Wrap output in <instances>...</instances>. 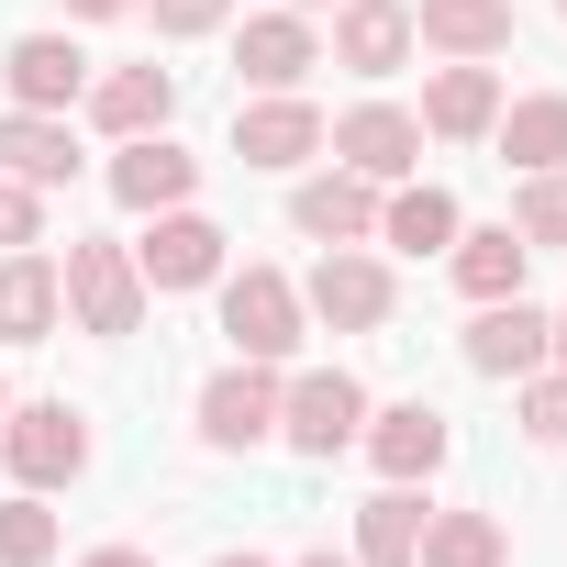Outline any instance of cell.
Segmentation results:
<instances>
[{"instance_id": "6da1fadb", "label": "cell", "mask_w": 567, "mask_h": 567, "mask_svg": "<svg viewBox=\"0 0 567 567\" xmlns=\"http://www.w3.org/2000/svg\"><path fill=\"white\" fill-rule=\"evenodd\" d=\"M368 379L357 368H278V445L290 456H312V467H334L357 434H368Z\"/></svg>"}, {"instance_id": "7a4b0ae2", "label": "cell", "mask_w": 567, "mask_h": 567, "mask_svg": "<svg viewBox=\"0 0 567 567\" xmlns=\"http://www.w3.org/2000/svg\"><path fill=\"white\" fill-rule=\"evenodd\" d=\"M212 290H223V346L234 357H256V368H290L301 357L312 312H301V278L290 267H223Z\"/></svg>"}, {"instance_id": "3957f363", "label": "cell", "mask_w": 567, "mask_h": 567, "mask_svg": "<svg viewBox=\"0 0 567 567\" xmlns=\"http://www.w3.org/2000/svg\"><path fill=\"white\" fill-rule=\"evenodd\" d=\"M56 290H68V323H79V334H101V346L145 334V278H134V245L79 234V245L56 256Z\"/></svg>"}, {"instance_id": "277c9868", "label": "cell", "mask_w": 567, "mask_h": 567, "mask_svg": "<svg viewBox=\"0 0 567 567\" xmlns=\"http://www.w3.org/2000/svg\"><path fill=\"white\" fill-rule=\"evenodd\" d=\"M0 467H12V489H79L90 478V412L79 401H12L0 412Z\"/></svg>"}, {"instance_id": "5b68a950", "label": "cell", "mask_w": 567, "mask_h": 567, "mask_svg": "<svg viewBox=\"0 0 567 567\" xmlns=\"http://www.w3.org/2000/svg\"><path fill=\"white\" fill-rule=\"evenodd\" d=\"M223 267H234V234H223L200 200H178V212H145V234H134V278H145V301L212 290Z\"/></svg>"}, {"instance_id": "8992f818", "label": "cell", "mask_w": 567, "mask_h": 567, "mask_svg": "<svg viewBox=\"0 0 567 567\" xmlns=\"http://www.w3.org/2000/svg\"><path fill=\"white\" fill-rule=\"evenodd\" d=\"M301 312H312L323 334H379V323L401 312V278H390L379 245H323L312 278H301Z\"/></svg>"}, {"instance_id": "52a82bcc", "label": "cell", "mask_w": 567, "mask_h": 567, "mask_svg": "<svg viewBox=\"0 0 567 567\" xmlns=\"http://www.w3.org/2000/svg\"><path fill=\"white\" fill-rule=\"evenodd\" d=\"M189 423H200L212 456H256V445H278V368L223 357V368L189 390Z\"/></svg>"}, {"instance_id": "ba28073f", "label": "cell", "mask_w": 567, "mask_h": 567, "mask_svg": "<svg viewBox=\"0 0 567 567\" xmlns=\"http://www.w3.org/2000/svg\"><path fill=\"white\" fill-rule=\"evenodd\" d=\"M323 156L357 167L368 189H401V178H423V112H401V101H357V112L323 123Z\"/></svg>"}, {"instance_id": "9c48e42d", "label": "cell", "mask_w": 567, "mask_h": 567, "mask_svg": "<svg viewBox=\"0 0 567 567\" xmlns=\"http://www.w3.org/2000/svg\"><path fill=\"white\" fill-rule=\"evenodd\" d=\"M234 156L267 167V178H301V167L323 156V112H312V90H245V101H234Z\"/></svg>"}, {"instance_id": "30bf717a", "label": "cell", "mask_w": 567, "mask_h": 567, "mask_svg": "<svg viewBox=\"0 0 567 567\" xmlns=\"http://www.w3.org/2000/svg\"><path fill=\"white\" fill-rule=\"evenodd\" d=\"M368 467L390 478V489H423V478H445V456H456V423L434 412V401H390V412H368Z\"/></svg>"}, {"instance_id": "8fae6325", "label": "cell", "mask_w": 567, "mask_h": 567, "mask_svg": "<svg viewBox=\"0 0 567 567\" xmlns=\"http://www.w3.org/2000/svg\"><path fill=\"white\" fill-rule=\"evenodd\" d=\"M312 68H323V34H312V12H290V0L245 12V34H234V79H245V90H301Z\"/></svg>"}, {"instance_id": "7c38bea8", "label": "cell", "mask_w": 567, "mask_h": 567, "mask_svg": "<svg viewBox=\"0 0 567 567\" xmlns=\"http://www.w3.org/2000/svg\"><path fill=\"white\" fill-rule=\"evenodd\" d=\"M112 145H134V134H167L178 123V68H156V56H134V68H90V101H79Z\"/></svg>"}, {"instance_id": "4fadbf2b", "label": "cell", "mask_w": 567, "mask_h": 567, "mask_svg": "<svg viewBox=\"0 0 567 567\" xmlns=\"http://www.w3.org/2000/svg\"><path fill=\"white\" fill-rule=\"evenodd\" d=\"M501 68H478V56H445V68H423V145H489V123H501Z\"/></svg>"}, {"instance_id": "5bb4252c", "label": "cell", "mask_w": 567, "mask_h": 567, "mask_svg": "<svg viewBox=\"0 0 567 567\" xmlns=\"http://www.w3.org/2000/svg\"><path fill=\"white\" fill-rule=\"evenodd\" d=\"M290 234L301 245H379V189L323 156L312 178H290Z\"/></svg>"}, {"instance_id": "9a60e30c", "label": "cell", "mask_w": 567, "mask_h": 567, "mask_svg": "<svg viewBox=\"0 0 567 567\" xmlns=\"http://www.w3.org/2000/svg\"><path fill=\"white\" fill-rule=\"evenodd\" d=\"M0 90H12V112H79L90 101L79 34H12V45H0Z\"/></svg>"}, {"instance_id": "2e32d148", "label": "cell", "mask_w": 567, "mask_h": 567, "mask_svg": "<svg viewBox=\"0 0 567 567\" xmlns=\"http://www.w3.org/2000/svg\"><path fill=\"white\" fill-rule=\"evenodd\" d=\"M112 200L145 223V212H178V200H200V156L178 145V134H134V145H112Z\"/></svg>"}, {"instance_id": "e0dca14e", "label": "cell", "mask_w": 567, "mask_h": 567, "mask_svg": "<svg viewBox=\"0 0 567 567\" xmlns=\"http://www.w3.org/2000/svg\"><path fill=\"white\" fill-rule=\"evenodd\" d=\"M346 79H401L412 68V0H334V45Z\"/></svg>"}, {"instance_id": "ac0fdd59", "label": "cell", "mask_w": 567, "mask_h": 567, "mask_svg": "<svg viewBox=\"0 0 567 567\" xmlns=\"http://www.w3.org/2000/svg\"><path fill=\"white\" fill-rule=\"evenodd\" d=\"M456 357H467L478 379H534V368H545V312H534V301H478L467 334H456Z\"/></svg>"}, {"instance_id": "d6986e66", "label": "cell", "mask_w": 567, "mask_h": 567, "mask_svg": "<svg viewBox=\"0 0 567 567\" xmlns=\"http://www.w3.org/2000/svg\"><path fill=\"white\" fill-rule=\"evenodd\" d=\"M445 278L467 290V312H478V301H523V278H534V245H523L512 223H467V234L445 245Z\"/></svg>"}, {"instance_id": "ffe728a7", "label": "cell", "mask_w": 567, "mask_h": 567, "mask_svg": "<svg viewBox=\"0 0 567 567\" xmlns=\"http://www.w3.org/2000/svg\"><path fill=\"white\" fill-rule=\"evenodd\" d=\"M56 323H68L56 256H45V245H12V256H0V346H45Z\"/></svg>"}, {"instance_id": "44dd1931", "label": "cell", "mask_w": 567, "mask_h": 567, "mask_svg": "<svg viewBox=\"0 0 567 567\" xmlns=\"http://www.w3.org/2000/svg\"><path fill=\"white\" fill-rule=\"evenodd\" d=\"M456 234H467V212H456L445 178H401V189H379V245H390V256H445Z\"/></svg>"}, {"instance_id": "7402d4cb", "label": "cell", "mask_w": 567, "mask_h": 567, "mask_svg": "<svg viewBox=\"0 0 567 567\" xmlns=\"http://www.w3.org/2000/svg\"><path fill=\"white\" fill-rule=\"evenodd\" d=\"M0 178L68 189V178H79V134H68V112H0Z\"/></svg>"}, {"instance_id": "603a6c76", "label": "cell", "mask_w": 567, "mask_h": 567, "mask_svg": "<svg viewBox=\"0 0 567 567\" xmlns=\"http://www.w3.org/2000/svg\"><path fill=\"white\" fill-rule=\"evenodd\" d=\"M489 145H501V167H512V178H534V167H567V90H523V101H501Z\"/></svg>"}, {"instance_id": "cb8c5ba5", "label": "cell", "mask_w": 567, "mask_h": 567, "mask_svg": "<svg viewBox=\"0 0 567 567\" xmlns=\"http://www.w3.org/2000/svg\"><path fill=\"white\" fill-rule=\"evenodd\" d=\"M412 45H434V56H501L512 45V0H412Z\"/></svg>"}, {"instance_id": "d4e9b609", "label": "cell", "mask_w": 567, "mask_h": 567, "mask_svg": "<svg viewBox=\"0 0 567 567\" xmlns=\"http://www.w3.org/2000/svg\"><path fill=\"white\" fill-rule=\"evenodd\" d=\"M423 512H434L423 489H390V478H379V501H357V545H346V556H357V567H412V556H423Z\"/></svg>"}, {"instance_id": "484cf974", "label": "cell", "mask_w": 567, "mask_h": 567, "mask_svg": "<svg viewBox=\"0 0 567 567\" xmlns=\"http://www.w3.org/2000/svg\"><path fill=\"white\" fill-rule=\"evenodd\" d=\"M412 567H512V534H501V512H423Z\"/></svg>"}, {"instance_id": "4316f807", "label": "cell", "mask_w": 567, "mask_h": 567, "mask_svg": "<svg viewBox=\"0 0 567 567\" xmlns=\"http://www.w3.org/2000/svg\"><path fill=\"white\" fill-rule=\"evenodd\" d=\"M56 512H45V489H12L0 501V567H56Z\"/></svg>"}, {"instance_id": "83f0119b", "label": "cell", "mask_w": 567, "mask_h": 567, "mask_svg": "<svg viewBox=\"0 0 567 567\" xmlns=\"http://www.w3.org/2000/svg\"><path fill=\"white\" fill-rule=\"evenodd\" d=\"M512 234L545 256V245H567V167H534L523 189H512Z\"/></svg>"}, {"instance_id": "f1b7e54d", "label": "cell", "mask_w": 567, "mask_h": 567, "mask_svg": "<svg viewBox=\"0 0 567 567\" xmlns=\"http://www.w3.org/2000/svg\"><path fill=\"white\" fill-rule=\"evenodd\" d=\"M512 423H523V445H567V368L556 357L534 379H512Z\"/></svg>"}, {"instance_id": "f546056e", "label": "cell", "mask_w": 567, "mask_h": 567, "mask_svg": "<svg viewBox=\"0 0 567 567\" xmlns=\"http://www.w3.org/2000/svg\"><path fill=\"white\" fill-rule=\"evenodd\" d=\"M134 12L156 23V45H200V34L234 23V0H134Z\"/></svg>"}, {"instance_id": "4dcf8cb0", "label": "cell", "mask_w": 567, "mask_h": 567, "mask_svg": "<svg viewBox=\"0 0 567 567\" xmlns=\"http://www.w3.org/2000/svg\"><path fill=\"white\" fill-rule=\"evenodd\" d=\"M12 245H45V189L0 178V256H12Z\"/></svg>"}, {"instance_id": "1f68e13d", "label": "cell", "mask_w": 567, "mask_h": 567, "mask_svg": "<svg viewBox=\"0 0 567 567\" xmlns=\"http://www.w3.org/2000/svg\"><path fill=\"white\" fill-rule=\"evenodd\" d=\"M56 12H68V23H123L134 0H56Z\"/></svg>"}, {"instance_id": "d6a6232c", "label": "cell", "mask_w": 567, "mask_h": 567, "mask_svg": "<svg viewBox=\"0 0 567 567\" xmlns=\"http://www.w3.org/2000/svg\"><path fill=\"white\" fill-rule=\"evenodd\" d=\"M79 567H156V556H145V545H90Z\"/></svg>"}, {"instance_id": "836d02e7", "label": "cell", "mask_w": 567, "mask_h": 567, "mask_svg": "<svg viewBox=\"0 0 567 567\" xmlns=\"http://www.w3.org/2000/svg\"><path fill=\"white\" fill-rule=\"evenodd\" d=\"M545 357H556V368H567V312H545Z\"/></svg>"}, {"instance_id": "e575fe53", "label": "cell", "mask_w": 567, "mask_h": 567, "mask_svg": "<svg viewBox=\"0 0 567 567\" xmlns=\"http://www.w3.org/2000/svg\"><path fill=\"white\" fill-rule=\"evenodd\" d=\"M301 567H357V556H334V545H312V556H301Z\"/></svg>"}, {"instance_id": "d590c367", "label": "cell", "mask_w": 567, "mask_h": 567, "mask_svg": "<svg viewBox=\"0 0 567 567\" xmlns=\"http://www.w3.org/2000/svg\"><path fill=\"white\" fill-rule=\"evenodd\" d=\"M212 567H267V556H245V545H223V556H212Z\"/></svg>"}, {"instance_id": "8d00e7d4", "label": "cell", "mask_w": 567, "mask_h": 567, "mask_svg": "<svg viewBox=\"0 0 567 567\" xmlns=\"http://www.w3.org/2000/svg\"><path fill=\"white\" fill-rule=\"evenodd\" d=\"M290 12H334V0H290Z\"/></svg>"}, {"instance_id": "74e56055", "label": "cell", "mask_w": 567, "mask_h": 567, "mask_svg": "<svg viewBox=\"0 0 567 567\" xmlns=\"http://www.w3.org/2000/svg\"><path fill=\"white\" fill-rule=\"evenodd\" d=\"M0 412H12V379H0Z\"/></svg>"}, {"instance_id": "f35d334b", "label": "cell", "mask_w": 567, "mask_h": 567, "mask_svg": "<svg viewBox=\"0 0 567 567\" xmlns=\"http://www.w3.org/2000/svg\"><path fill=\"white\" fill-rule=\"evenodd\" d=\"M556 23H567V0H556Z\"/></svg>"}]
</instances>
